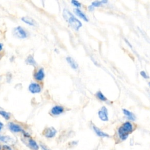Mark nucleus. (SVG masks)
Listing matches in <instances>:
<instances>
[{"instance_id": "nucleus-8", "label": "nucleus", "mask_w": 150, "mask_h": 150, "mask_svg": "<svg viewBox=\"0 0 150 150\" xmlns=\"http://www.w3.org/2000/svg\"><path fill=\"white\" fill-rule=\"evenodd\" d=\"M64 108L60 105H55L50 110V113L53 115H59L63 113Z\"/></svg>"}, {"instance_id": "nucleus-28", "label": "nucleus", "mask_w": 150, "mask_h": 150, "mask_svg": "<svg viewBox=\"0 0 150 150\" xmlns=\"http://www.w3.org/2000/svg\"><path fill=\"white\" fill-rule=\"evenodd\" d=\"M0 125H1V126H2V127H3V124H2L1 121H0Z\"/></svg>"}, {"instance_id": "nucleus-22", "label": "nucleus", "mask_w": 150, "mask_h": 150, "mask_svg": "<svg viewBox=\"0 0 150 150\" xmlns=\"http://www.w3.org/2000/svg\"><path fill=\"white\" fill-rule=\"evenodd\" d=\"M140 74L141 75V76L144 78V79H148L149 78V76L147 75V74L144 71H141L140 72Z\"/></svg>"}, {"instance_id": "nucleus-30", "label": "nucleus", "mask_w": 150, "mask_h": 150, "mask_svg": "<svg viewBox=\"0 0 150 150\" xmlns=\"http://www.w3.org/2000/svg\"><path fill=\"white\" fill-rule=\"evenodd\" d=\"M2 149V146H1V145H0V150H1Z\"/></svg>"}, {"instance_id": "nucleus-9", "label": "nucleus", "mask_w": 150, "mask_h": 150, "mask_svg": "<svg viewBox=\"0 0 150 150\" xmlns=\"http://www.w3.org/2000/svg\"><path fill=\"white\" fill-rule=\"evenodd\" d=\"M45 76V73L44 71V69L43 68H40L35 74L34 77L35 80L38 81H42L43 80Z\"/></svg>"}, {"instance_id": "nucleus-2", "label": "nucleus", "mask_w": 150, "mask_h": 150, "mask_svg": "<svg viewBox=\"0 0 150 150\" xmlns=\"http://www.w3.org/2000/svg\"><path fill=\"white\" fill-rule=\"evenodd\" d=\"M134 130L132 124L130 122H125L118 129V134L120 138L124 141L125 140L129 134H131Z\"/></svg>"}, {"instance_id": "nucleus-31", "label": "nucleus", "mask_w": 150, "mask_h": 150, "mask_svg": "<svg viewBox=\"0 0 150 150\" xmlns=\"http://www.w3.org/2000/svg\"><path fill=\"white\" fill-rule=\"evenodd\" d=\"M148 84H149V87H150V82L148 83Z\"/></svg>"}, {"instance_id": "nucleus-17", "label": "nucleus", "mask_w": 150, "mask_h": 150, "mask_svg": "<svg viewBox=\"0 0 150 150\" xmlns=\"http://www.w3.org/2000/svg\"><path fill=\"white\" fill-rule=\"evenodd\" d=\"M25 62L28 65H30V66H35L37 63L35 61V60L34 59V58L32 56H29L25 60Z\"/></svg>"}, {"instance_id": "nucleus-7", "label": "nucleus", "mask_w": 150, "mask_h": 150, "mask_svg": "<svg viewBox=\"0 0 150 150\" xmlns=\"http://www.w3.org/2000/svg\"><path fill=\"white\" fill-rule=\"evenodd\" d=\"M8 128L12 132H15V133L22 132L23 131L22 127L19 125L12 122L8 124Z\"/></svg>"}, {"instance_id": "nucleus-15", "label": "nucleus", "mask_w": 150, "mask_h": 150, "mask_svg": "<svg viewBox=\"0 0 150 150\" xmlns=\"http://www.w3.org/2000/svg\"><path fill=\"white\" fill-rule=\"evenodd\" d=\"M122 112L125 115L127 116V118L131 121H135V117L134 115L132 112L131 111L126 110V109H122Z\"/></svg>"}, {"instance_id": "nucleus-23", "label": "nucleus", "mask_w": 150, "mask_h": 150, "mask_svg": "<svg viewBox=\"0 0 150 150\" xmlns=\"http://www.w3.org/2000/svg\"><path fill=\"white\" fill-rule=\"evenodd\" d=\"M2 149H3L4 150H12V148L11 146H9L8 145H4L2 146Z\"/></svg>"}, {"instance_id": "nucleus-29", "label": "nucleus", "mask_w": 150, "mask_h": 150, "mask_svg": "<svg viewBox=\"0 0 150 150\" xmlns=\"http://www.w3.org/2000/svg\"><path fill=\"white\" fill-rule=\"evenodd\" d=\"M2 127L0 125V131H1V129H2Z\"/></svg>"}, {"instance_id": "nucleus-19", "label": "nucleus", "mask_w": 150, "mask_h": 150, "mask_svg": "<svg viewBox=\"0 0 150 150\" xmlns=\"http://www.w3.org/2000/svg\"><path fill=\"white\" fill-rule=\"evenodd\" d=\"M0 115L3 117L5 120H8L10 118V113L8 112H6L5 111L1 110L0 111Z\"/></svg>"}, {"instance_id": "nucleus-11", "label": "nucleus", "mask_w": 150, "mask_h": 150, "mask_svg": "<svg viewBox=\"0 0 150 150\" xmlns=\"http://www.w3.org/2000/svg\"><path fill=\"white\" fill-rule=\"evenodd\" d=\"M28 146L32 150H39V146L37 142L32 138H29L28 139Z\"/></svg>"}, {"instance_id": "nucleus-18", "label": "nucleus", "mask_w": 150, "mask_h": 150, "mask_svg": "<svg viewBox=\"0 0 150 150\" xmlns=\"http://www.w3.org/2000/svg\"><path fill=\"white\" fill-rule=\"evenodd\" d=\"M107 1H105V0H103V1H93L91 5L92 6H93L94 8V7H98L100 6H101L102 4H106L107 3Z\"/></svg>"}, {"instance_id": "nucleus-13", "label": "nucleus", "mask_w": 150, "mask_h": 150, "mask_svg": "<svg viewBox=\"0 0 150 150\" xmlns=\"http://www.w3.org/2000/svg\"><path fill=\"white\" fill-rule=\"evenodd\" d=\"M74 13L78 16H79L80 18L83 19L84 21H86V22H88V19L87 17L86 16V15L80 9H79V8L74 9Z\"/></svg>"}, {"instance_id": "nucleus-14", "label": "nucleus", "mask_w": 150, "mask_h": 150, "mask_svg": "<svg viewBox=\"0 0 150 150\" xmlns=\"http://www.w3.org/2000/svg\"><path fill=\"white\" fill-rule=\"evenodd\" d=\"M66 61L69 64V65L70 66V67L72 69H77L78 64H77V63L76 62V61H74V60L72 57H71L70 56L67 57H66Z\"/></svg>"}, {"instance_id": "nucleus-24", "label": "nucleus", "mask_w": 150, "mask_h": 150, "mask_svg": "<svg viewBox=\"0 0 150 150\" xmlns=\"http://www.w3.org/2000/svg\"><path fill=\"white\" fill-rule=\"evenodd\" d=\"M88 10H89V11H93V10H94V8L93 6H92L91 5L88 6Z\"/></svg>"}, {"instance_id": "nucleus-12", "label": "nucleus", "mask_w": 150, "mask_h": 150, "mask_svg": "<svg viewBox=\"0 0 150 150\" xmlns=\"http://www.w3.org/2000/svg\"><path fill=\"white\" fill-rule=\"evenodd\" d=\"M93 129L94 130V131L95 132V133L100 137H109V135L104 132L103 131H102L101 130H100L98 128H97V127L93 125Z\"/></svg>"}, {"instance_id": "nucleus-10", "label": "nucleus", "mask_w": 150, "mask_h": 150, "mask_svg": "<svg viewBox=\"0 0 150 150\" xmlns=\"http://www.w3.org/2000/svg\"><path fill=\"white\" fill-rule=\"evenodd\" d=\"M21 20L23 22H25V23H26L27 25H29L30 26H36V22H35V21L30 17L24 16V17L21 18Z\"/></svg>"}, {"instance_id": "nucleus-1", "label": "nucleus", "mask_w": 150, "mask_h": 150, "mask_svg": "<svg viewBox=\"0 0 150 150\" xmlns=\"http://www.w3.org/2000/svg\"><path fill=\"white\" fill-rule=\"evenodd\" d=\"M63 16L64 18L68 22L69 25L76 30H78L82 26V23L67 9H64L63 11Z\"/></svg>"}, {"instance_id": "nucleus-26", "label": "nucleus", "mask_w": 150, "mask_h": 150, "mask_svg": "<svg viewBox=\"0 0 150 150\" xmlns=\"http://www.w3.org/2000/svg\"><path fill=\"white\" fill-rule=\"evenodd\" d=\"M40 146H41L42 148L43 149V150H49V149H47V148L46 146H45L44 145H41Z\"/></svg>"}, {"instance_id": "nucleus-3", "label": "nucleus", "mask_w": 150, "mask_h": 150, "mask_svg": "<svg viewBox=\"0 0 150 150\" xmlns=\"http://www.w3.org/2000/svg\"><path fill=\"white\" fill-rule=\"evenodd\" d=\"M14 34L17 38L21 39H25L28 36L27 32L21 26H18L14 29Z\"/></svg>"}, {"instance_id": "nucleus-5", "label": "nucleus", "mask_w": 150, "mask_h": 150, "mask_svg": "<svg viewBox=\"0 0 150 150\" xmlns=\"http://www.w3.org/2000/svg\"><path fill=\"white\" fill-rule=\"evenodd\" d=\"M98 115L100 119L103 121H107L108 120V110L105 107H103L98 112Z\"/></svg>"}, {"instance_id": "nucleus-25", "label": "nucleus", "mask_w": 150, "mask_h": 150, "mask_svg": "<svg viewBox=\"0 0 150 150\" xmlns=\"http://www.w3.org/2000/svg\"><path fill=\"white\" fill-rule=\"evenodd\" d=\"M124 40H125V41L126 43H127V45H128V46H129V47H131V48H132V45L130 44V43H129V42H128L126 39H125Z\"/></svg>"}, {"instance_id": "nucleus-20", "label": "nucleus", "mask_w": 150, "mask_h": 150, "mask_svg": "<svg viewBox=\"0 0 150 150\" xmlns=\"http://www.w3.org/2000/svg\"><path fill=\"white\" fill-rule=\"evenodd\" d=\"M96 95L97 97L99 100H101V101H105L107 100V98L104 96V94H103L102 93V92L100 91H98V92L96 93Z\"/></svg>"}, {"instance_id": "nucleus-27", "label": "nucleus", "mask_w": 150, "mask_h": 150, "mask_svg": "<svg viewBox=\"0 0 150 150\" xmlns=\"http://www.w3.org/2000/svg\"><path fill=\"white\" fill-rule=\"evenodd\" d=\"M2 48H3V45L1 43H0V51H1L2 50Z\"/></svg>"}, {"instance_id": "nucleus-6", "label": "nucleus", "mask_w": 150, "mask_h": 150, "mask_svg": "<svg viewBox=\"0 0 150 150\" xmlns=\"http://www.w3.org/2000/svg\"><path fill=\"white\" fill-rule=\"evenodd\" d=\"M29 91L32 94L39 93L41 91L42 88L40 86L36 83H32L29 84L28 87Z\"/></svg>"}, {"instance_id": "nucleus-21", "label": "nucleus", "mask_w": 150, "mask_h": 150, "mask_svg": "<svg viewBox=\"0 0 150 150\" xmlns=\"http://www.w3.org/2000/svg\"><path fill=\"white\" fill-rule=\"evenodd\" d=\"M71 4H72L74 6H76L77 8H79V7L81 6V4H80L79 1H77L72 0V1H71Z\"/></svg>"}, {"instance_id": "nucleus-16", "label": "nucleus", "mask_w": 150, "mask_h": 150, "mask_svg": "<svg viewBox=\"0 0 150 150\" xmlns=\"http://www.w3.org/2000/svg\"><path fill=\"white\" fill-rule=\"evenodd\" d=\"M0 141L4 143H11L13 141V139L7 135H2L0 134Z\"/></svg>"}, {"instance_id": "nucleus-4", "label": "nucleus", "mask_w": 150, "mask_h": 150, "mask_svg": "<svg viewBox=\"0 0 150 150\" xmlns=\"http://www.w3.org/2000/svg\"><path fill=\"white\" fill-rule=\"evenodd\" d=\"M57 133V131L53 127L46 128L43 131L44 136L47 138H52L54 137Z\"/></svg>"}]
</instances>
